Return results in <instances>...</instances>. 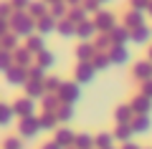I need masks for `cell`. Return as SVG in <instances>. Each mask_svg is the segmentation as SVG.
Returning <instances> with one entry per match:
<instances>
[{
    "label": "cell",
    "mask_w": 152,
    "mask_h": 149,
    "mask_svg": "<svg viewBox=\"0 0 152 149\" xmlns=\"http://www.w3.org/2000/svg\"><path fill=\"white\" fill-rule=\"evenodd\" d=\"M10 25L15 28L13 33H18V36H31L33 33V20L28 15H23V13H15V15L10 18Z\"/></svg>",
    "instance_id": "1"
},
{
    "label": "cell",
    "mask_w": 152,
    "mask_h": 149,
    "mask_svg": "<svg viewBox=\"0 0 152 149\" xmlns=\"http://www.w3.org/2000/svg\"><path fill=\"white\" fill-rule=\"evenodd\" d=\"M5 78H8V84H13V86L26 84V68H23V66H15V63H13L10 68L5 71Z\"/></svg>",
    "instance_id": "2"
},
{
    "label": "cell",
    "mask_w": 152,
    "mask_h": 149,
    "mask_svg": "<svg viewBox=\"0 0 152 149\" xmlns=\"http://www.w3.org/2000/svg\"><path fill=\"white\" fill-rule=\"evenodd\" d=\"M38 129H41L38 119H33V116H23V121H20V134H23V137H36Z\"/></svg>",
    "instance_id": "3"
},
{
    "label": "cell",
    "mask_w": 152,
    "mask_h": 149,
    "mask_svg": "<svg viewBox=\"0 0 152 149\" xmlns=\"http://www.w3.org/2000/svg\"><path fill=\"white\" fill-rule=\"evenodd\" d=\"M13 114L31 116V114H33V101H31V99H20V101H15V104H13Z\"/></svg>",
    "instance_id": "4"
},
{
    "label": "cell",
    "mask_w": 152,
    "mask_h": 149,
    "mask_svg": "<svg viewBox=\"0 0 152 149\" xmlns=\"http://www.w3.org/2000/svg\"><path fill=\"white\" fill-rule=\"evenodd\" d=\"M15 46H18V33L0 36V48H3V51H15Z\"/></svg>",
    "instance_id": "5"
},
{
    "label": "cell",
    "mask_w": 152,
    "mask_h": 149,
    "mask_svg": "<svg viewBox=\"0 0 152 149\" xmlns=\"http://www.w3.org/2000/svg\"><path fill=\"white\" fill-rule=\"evenodd\" d=\"M10 121H13V106L0 104V126H8Z\"/></svg>",
    "instance_id": "6"
},
{
    "label": "cell",
    "mask_w": 152,
    "mask_h": 149,
    "mask_svg": "<svg viewBox=\"0 0 152 149\" xmlns=\"http://www.w3.org/2000/svg\"><path fill=\"white\" fill-rule=\"evenodd\" d=\"M13 66V51H3L0 48V71H8Z\"/></svg>",
    "instance_id": "7"
},
{
    "label": "cell",
    "mask_w": 152,
    "mask_h": 149,
    "mask_svg": "<svg viewBox=\"0 0 152 149\" xmlns=\"http://www.w3.org/2000/svg\"><path fill=\"white\" fill-rule=\"evenodd\" d=\"M28 58H31V51H13V63L18 66H26Z\"/></svg>",
    "instance_id": "8"
},
{
    "label": "cell",
    "mask_w": 152,
    "mask_h": 149,
    "mask_svg": "<svg viewBox=\"0 0 152 149\" xmlns=\"http://www.w3.org/2000/svg\"><path fill=\"white\" fill-rule=\"evenodd\" d=\"M3 149H23V147H20V139H13V137H8L5 142H3Z\"/></svg>",
    "instance_id": "9"
},
{
    "label": "cell",
    "mask_w": 152,
    "mask_h": 149,
    "mask_svg": "<svg viewBox=\"0 0 152 149\" xmlns=\"http://www.w3.org/2000/svg\"><path fill=\"white\" fill-rule=\"evenodd\" d=\"M28 51H43V43H41V38H31V41H28Z\"/></svg>",
    "instance_id": "10"
},
{
    "label": "cell",
    "mask_w": 152,
    "mask_h": 149,
    "mask_svg": "<svg viewBox=\"0 0 152 149\" xmlns=\"http://www.w3.org/2000/svg\"><path fill=\"white\" fill-rule=\"evenodd\" d=\"M26 91H28V96H41V84H33L31 81V84L26 86Z\"/></svg>",
    "instance_id": "11"
},
{
    "label": "cell",
    "mask_w": 152,
    "mask_h": 149,
    "mask_svg": "<svg viewBox=\"0 0 152 149\" xmlns=\"http://www.w3.org/2000/svg\"><path fill=\"white\" fill-rule=\"evenodd\" d=\"M41 31H43V33H51V31H53V20L43 18V20H41Z\"/></svg>",
    "instance_id": "12"
},
{
    "label": "cell",
    "mask_w": 152,
    "mask_h": 149,
    "mask_svg": "<svg viewBox=\"0 0 152 149\" xmlns=\"http://www.w3.org/2000/svg\"><path fill=\"white\" fill-rule=\"evenodd\" d=\"M10 10H13V5H8V3H3V5H0V18L5 20V18L10 15Z\"/></svg>",
    "instance_id": "13"
},
{
    "label": "cell",
    "mask_w": 152,
    "mask_h": 149,
    "mask_svg": "<svg viewBox=\"0 0 152 149\" xmlns=\"http://www.w3.org/2000/svg\"><path fill=\"white\" fill-rule=\"evenodd\" d=\"M31 76L33 78H41V76H43V68H41V66H38V68H31Z\"/></svg>",
    "instance_id": "14"
},
{
    "label": "cell",
    "mask_w": 152,
    "mask_h": 149,
    "mask_svg": "<svg viewBox=\"0 0 152 149\" xmlns=\"http://www.w3.org/2000/svg\"><path fill=\"white\" fill-rule=\"evenodd\" d=\"M26 3H28V0H13V8L20 10V8H26Z\"/></svg>",
    "instance_id": "15"
},
{
    "label": "cell",
    "mask_w": 152,
    "mask_h": 149,
    "mask_svg": "<svg viewBox=\"0 0 152 149\" xmlns=\"http://www.w3.org/2000/svg\"><path fill=\"white\" fill-rule=\"evenodd\" d=\"M5 33H8V23L0 18V36H5Z\"/></svg>",
    "instance_id": "16"
},
{
    "label": "cell",
    "mask_w": 152,
    "mask_h": 149,
    "mask_svg": "<svg viewBox=\"0 0 152 149\" xmlns=\"http://www.w3.org/2000/svg\"><path fill=\"white\" fill-rule=\"evenodd\" d=\"M43 149H58V147H56V144H46Z\"/></svg>",
    "instance_id": "17"
}]
</instances>
